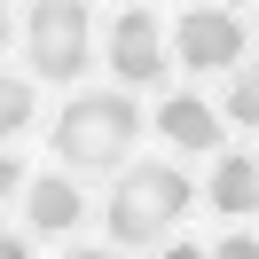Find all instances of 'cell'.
Here are the masks:
<instances>
[{
  "instance_id": "cell-1",
  "label": "cell",
  "mask_w": 259,
  "mask_h": 259,
  "mask_svg": "<svg viewBox=\"0 0 259 259\" xmlns=\"http://www.w3.org/2000/svg\"><path fill=\"white\" fill-rule=\"evenodd\" d=\"M134 134H142V110L126 95H79L55 118V157L71 173H118V157L134 149Z\"/></svg>"
},
{
  "instance_id": "cell-2",
  "label": "cell",
  "mask_w": 259,
  "mask_h": 259,
  "mask_svg": "<svg viewBox=\"0 0 259 259\" xmlns=\"http://www.w3.org/2000/svg\"><path fill=\"white\" fill-rule=\"evenodd\" d=\"M189 204H196V189H189L181 165H126L118 196H110V236L118 243H157Z\"/></svg>"
},
{
  "instance_id": "cell-3",
  "label": "cell",
  "mask_w": 259,
  "mask_h": 259,
  "mask_svg": "<svg viewBox=\"0 0 259 259\" xmlns=\"http://www.w3.org/2000/svg\"><path fill=\"white\" fill-rule=\"evenodd\" d=\"M24 48H32L39 79H79L87 71V8L79 0H39L32 24H24Z\"/></svg>"
},
{
  "instance_id": "cell-4",
  "label": "cell",
  "mask_w": 259,
  "mask_h": 259,
  "mask_svg": "<svg viewBox=\"0 0 259 259\" xmlns=\"http://www.w3.org/2000/svg\"><path fill=\"white\" fill-rule=\"evenodd\" d=\"M181 63L189 71L243 63V16H228V8H189V16H181Z\"/></svg>"
},
{
  "instance_id": "cell-5",
  "label": "cell",
  "mask_w": 259,
  "mask_h": 259,
  "mask_svg": "<svg viewBox=\"0 0 259 259\" xmlns=\"http://www.w3.org/2000/svg\"><path fill=\"white\" fill-rule=\"evenodd\" d=\"M110 71L126 87L165 79V39H157V16H149V8H118V24H110Z\"/></svg>"
},
{
  "instance_id": "cell-6",
  "label": "cell",
  "mask_w": 259,
  "mask_h": 259,
  "mask_svg": "<svg viewBox=\"0 0 259 259\" xmlns=\"http://www.w3.org/2000/svg\"><path fill=\"white\" fill-rule=\"evenodd\" d=\"M24 212H32V228H39V236H63V228H79V212H87V196L79 189H71V181H32V204H24Z\"/></svg>"
},
{
  "instance_id": "cell-7",
  "label": "cell",
  "mask_w": 259,
  "mask_h": 259,
  "mask_svg": "<svg viewBox=\"0 0 259 259\" xmlns=\"http://www.w3.org/2000/svg\"><path fill=\"white\" fill-rule=\"evenodd\" d=\"M157 126H165V142H181V149H212L220 142V118L204 110V102H189V95H173L157 110Z\"/></svg>"
},
{
  "instance_id": "cell-8",
  "label": "cell",
  "mask_w": 259,
  "mask_h": 259,
  "mask_svg": "<svg viewBox=\"0 0 259 259\" xmlns=\"http://www.w3.org/2000/svg\"><path fill=\"white\" fill-rule=\"evenodd\" d=\"M251 204H259L251 157H220V173H212V212H251Z\"/></svg>"
},
{
  "instance_id": "cell-9",
  "label": "cell",
  "mask_w": 259,
  "mask_h": 259,
  "mask_svg": "<svg viewBox=\"0 0 259 259\" xmlns=\"http://www.w3.org/2000/svg\"><path fill=\"white\" fill-rule=\"evenodd\" d=\"M24 126H32V87H24V79H0V142L24 134Z\"/></svg>"
},
{
  "instance_id": "cell-10",
  "label": "cell",
  "mask_w": 259,
  "mask_h": 259,
  "mask_svg": "<svg viewBox=\"0 0 259 259\" xmlns=\"http://www.w3.org/2000/svg\"><path fill=\"white\" fill-rule=\"evenodd\" d=\"M228 118H236L243 134L259 126V87H251V79H236V95H228Z\"/></svg>"
},
{
  "instance_id": "cell-11",
  "label": "cell",
  "mask_w": 259,
  "mask_h": 259,
  "mask_svg": "<svg viewBox=\"0 0 259 259\" xmlns=\"http://www.w3.org/2000/svg\"><path fill=\"white\" fill-rule=\"evenodd\" d=\"M212 259H259V243H251V236H228V243H220Z\"/></svg>"
},
{
  "instance_id": "cell-12",
  "label": "cell",
  "mask_w": 259,
  "mask_h": 259,
  "mask_svg": "<svg viewBox=\"0 0 259 259\" xmlns=\"http://www.w3.org/2000/svg\"><path fill=\"white\" fill-rule=\"evenodd\" d=\"M16 189H24V165H16V157H0V196H16Z\"/></svg>"
},
{
  "instance_id": "cell-13",
  "label": "cell",
  "mask_w": 259,
  "mask_h": 259,
  "mask_svg": "<svg viewBox=\"0 0 259 259\" xmlns=\"http://www.w3.org/2000/svg\"><path fill=\"white\" fill-rule=\"evenodd\" d=\"M0 259H24V243H16V236H0Z\"/></svg>"
},
{
  "instance_id": "cell-14",
  "label": "cell",
  "mask_w": 259,
  "mask_h": 259,
  "mask_svg": "<svg viewBox=\"0 0 259 259\" xmlns=\"http://www.w3.org/2000/svg\"><path fill=\"white\" fill-rule=\"evenodd\" d=\"M165 259H196V251H189V243H173V251H165Z\"/></svg>"
},
{
  "instance_id": "cell-15",
  "label": "cell",
  "mask_w": 259,
  "mask_h": 259,
  "mask_svg": "<svg viewBox=\"0 0 259 259\" xmlns=\"http://www.w3.org/2000/svg\"><path fill=\"white\" fill-rule=\"evenodd\" d=\"M71 259H118V251H71Z\"/></svg>"
},
{
  "instance_id": "cell-16",
  "label": "cell",
  "mask_w": 259,
  "mask_h": 259,
  "mask_svg": "<svg viewBox=\"0 0 259 259\" xmlns=\"http://www.w3.org/2000/svg\"><path fill=\"white\" fill-rule=\"evenodd\" d=\"M0 48H8V16H0Z\"/></svg>"
}]
</instances>
